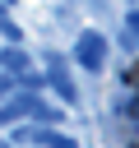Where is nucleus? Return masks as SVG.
I'll use <instances>...</instances> for the list:
<instances>
[{"mask_svg":"<svg viewBox=\"0 0 139 148\" xmlns=\"http://www.w3.org/2000/svg\"><path fill=\"white\" fill-rule=\"evenodd\" d=\"M0 5H5V9H9V5H14V0H0Z\"/></svg>","mask_w":139,"mask_h":148,"instance_id":"obj_9","label":"nucleus"},{"mask_svg":"<svg viewBox=\"0 0 139 148\" xmlns=\"http://www.w3.org/2000/svg\"><path fill=\"white\" fill-rule=\"evenodd\" d=\"M28 134V143H37V148H79L70 134H56V130H23Z\"/></svg>","mask_w":139,"mask_h":148,"instance_id":"obj_5","label":"nucleus"},{"mask_svg":"<svg viewBox=\"0 0 139 148\" xmlns=\"http://www.w3.org/2000/svg\"><path fill=\"white\" fill-rule=\"evenodd\" d=\"M42 74H46V83L56 88V97H60L65 106H74V102H79V88H74L70 69H65V56H60V51H46V69H42Z\"/></svg>","mask_w":139,"mask_h":148,"instance_id":"obj_2","label":"nucleus"},{"mask_svg":"<svg viewBox=\"0 0 139 148\" xmlns=\"http://www.w3.org/2000/svg\"><path fill=\"white\" fill-rule=\"evenodd\" d=\"M32 106H37V92H14V97H5V102H0V125H14V120H23V116H32Z\"/></svg>","mask_w":139,"mask_h":148,"instance_id":"obj_3","label":"nucleus"},{"mask_svg":"<svg viewBox=\"0 0 139 148\" xmlns=\"http://www.w3.org/2000/svg\"><path fill=\"white\" fill-rule=\"evenodd\" d=\"M125 46H130V51H139V9H130V14H125Z\"/></svg>","mask_w":139,"mask_h":148,"instance_id":"obj_6","label":"nucleus"},{"mask_svg":"<svg viewBox=\"0 0 139 148\" xmlns=\"http://www.w3.org/2000/svg\"><path fill=\"white\" fill-rule=\"evenodd\" d=\"M0 69L14 74V79L28 74V51H23V46H0Z\"/></svg>","mask_w":139,"mask_h":148,"instance_id":"obj_4","label":"nucleus"},{"mask_svg":"<svg viewBox=\"0 0 139 148\" xmlns=\"http://www.w3.org/2000/svg\"><path fill=\"white\" fill-rule=\"evenodd\" d=\"M0 148H14V143H9V139H0Z\"/></svg>","mask_w":139,"mask_h":148,"instance_id":"obj_8","label":"nucleus"},{"mask_svg":"<svg viewBox=\"0 0 139 148\" xmlns=\"http://www.w3.org/2000/svg\"><path fill=\"white\" fill-rule=\"evenodd\" d=\"M107 51H111V42H107L97 28H83V32L74 37V65L88 69V74H102V69H107Z\"/></svg>","mask_w":139,"mask_h":148,"instance_id":"obj_1","label":"nucleus"},{"mask_svg":"<svg viewBox=\"0 0 139 148\" xmlns=\"http://www.w3.org/2000/svg\"><path fill=\"white\" fill-rule=\"evenodd\" d=\"M32 88H46V74H19V92H32Z\"/></svg>","mask_w":139,"mask_h":148,"instance_id":"obj_7","label":"nucleus"}]
</instances>
